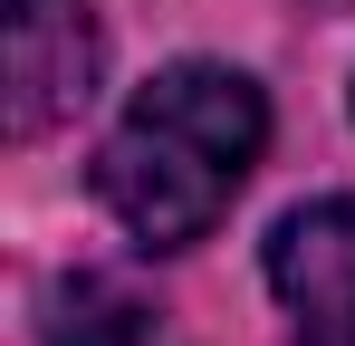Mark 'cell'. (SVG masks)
<instances>
[{
	"label": "cell",
	"mask_w": 355,
	"mask_h": 346,
	"mask_svg": "<svg viewBox=\"0 0 355 346\" xmlns=\"http://www.w3.org/2000/svg\"><path fill=\"white\" fill-rule=\"evenodd\" d=\"M269 154V97L221 58H182L125 97L116 135L96 154V202L144 250H192L240 202V183Z\"/></svg>",
	"instance_id": "obj_1"
},
{
	"label": "cell",
	"mask_w": 355,
	"mask_h": 346,
	"mask_svg": "<svg viewBox=\"0 0 355 346\" xmlns=\"http://www.w3.org/2000/svg\"><path fill=\"white\" fill-rule=\"evenodd\" d=\"M269 288L297 346H355V192L297 202L269 231Z\"/></svg>",
	"instance_id": "obj_2"
},
{
	"label": "cell",
	"mask_w": 355,
	"mask_h": 346,
	"mask_svg": "<svg viewBox=\"0 0 355 346\" xmlns=\"http://www.w3.org/2000/svg\"><path fill=\"white\" fill-rule=\"evenodd\" d=\"M96 58L87 0H10V135H58L96 97Z\"/></svg>",
	"instance_id": "obj_3"
},
{
	"label": "cell",
	"mask_w": 355,
	"mask_h": 346,
	"mask_svg": "<svg viewBox=\"0 0 355 346\" xmlns=\"http://www.w3.org/2000/svg\"><path fill=\"white\" fill-rule=\"evenodd\" d=\"M49 346H154V308H135L116 279L49 288Z\"/></svg>",
	"instance_id": "obj_4"
}]
</instances>
